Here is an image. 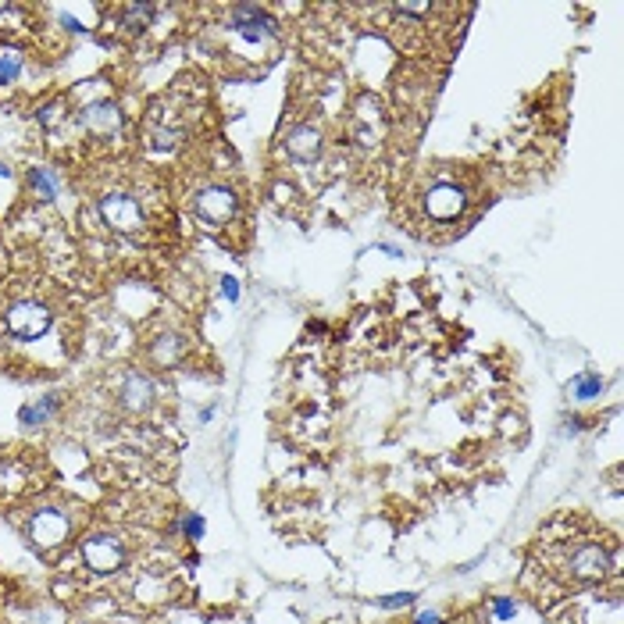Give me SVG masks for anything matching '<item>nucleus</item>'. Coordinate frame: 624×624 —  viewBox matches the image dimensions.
<instances>
[{
    "mask_svg": "<svg viewBox=\"0 0 624 624\" xmlns=\"http://www.w3.org/2000/svg\"><path fill=\"white\" fill-rule=\"evenodd\" d=\"M386 607H407V603H414V596L410 592H399V596H389V600H382Z\"/></svg>",
    "mask_w": 624,
    "mask_h": 624,
    "instance_id": "obj_18",
    "label": "nucleus"
},
{
    "mask_svg": "<svg viewBox=\"0 0 624 624\" xmlns=\"http://www.w3.org/2000/svg\"><path fill=\"white\" fill-rule=\"evenodd\" d=\"M460 207H464V193H460L456 186H436V189L428 193V215L439 218V222L456 218Z\"/></svg>",
    "mask_w": 624,
    "mask_h": 624,
    "instance_id": "obj_10",
    "label": "nucleus"
},
{
    "mask_svg": "<svg viewBox=\"0 0 624 624\" xmlns=\"http://www.w3.org/2000/svg\"><path fill=\"white\" fill-rule=\"evenodd\" d=\"M607 568H610V557H607L600 546H581V550L574 553V561H571L574 578H581V581H596V578H603Z\"/></svg>",
    "mask_w": 624,
    "mask_h": 624,
    "instance_id": "obj_7",
    "label": "nucleus"
},
{
    "mask_svg": "<svg viewBox=\"0 0 624 624\" xmlns=\"http://www.w3.org/2000/svg\"><path fill=\"white\" fill-rule=\"evenodd\" d=\"M7 329L18 340H36V336H43L51 329V311L40 307V303H29V300L25 303H14L7 311Z\"/></svg>",
    "mask_w": 624,
    "mask_h": 624,
    "instance_id": "obj_1",
    "label": "nucleus"
},
{
    "mask_svg": "<svg viewBox=\"0 0 624 624\" xmlns=\"http://www.w3.org/2000/svg\"><path fill=\"white\" fill-rule=\"evenodd\" d=\"M0 178H7V168H4V165H0Z\"/></svg>",
    "mask_w": 624,
    "mask_h": 624,
    "instance_id": "obj_24",
    "label": "nucleus"
},
{
    "mask_svg": "<svg viewBox=\"0 0 624 624\" xmlns=\"http://www.w3.org/2000/svg\"><path fill=\"white\" fill-rule=\"evenodd\" d=\"M82 125H86L90 132H97V136H118V129H121V111L114 108L111 101L90 104V108L82 111Z\"/></svg>",
    "mask_w": 624,
    "mask_h": 624,
    "instance_id": "obj_6",
    "label": "nucleus"
},
{
    "mask_svg": "<svg viewBox=\"0 0 624 624\" xmlns=\"http://www.w3.org/2000/svg\"><path fill=\"white\" fill-rule=\"evenodd\" d=\"M61 22H64V25H68V29H72V33H82V29H86V25H79V22H75V18H68V14H64V18H61Z\"/></svg>",
    "mask_w": 624,
    "mask_h": 624,
    "instance_id": "obj_23",
    "label": "nucleus"
},
{
    "mask_svg": "<svg viewBox=\"0 0 624 624\" xmlns=\"http://www.w3.org/2000/svg\"><path fill=\"white\" fill-rule=\"evenodd\" d=\"M22 68V54L18 51H0V82H11Z\"/></svg>",
    "mask_w": 624,
    "mask_h": 624,
    "instance_id": "obj_14",
    "label": "nucleus"
},
{
    "mask_svg": "<svg viewBox=\"0 0 624 624\" xmlns=\"http://www.w3.org/2000/svg\"><path fill=\"white\" fill-rule=\"evenodd\" d=\"M114 624H136V621H114Z\"/></svg>",
    "mask_w": 624,
    "mask_h": 624,
    "instance_id": "obj_26",
    "label": "nucleus"
},
{
    "mask_svg": "<svg viewBox=\"0 0 624 624\" xmlns=\"http://www.w3.org/2000/svg\"><path fill=\"white\" fill-rule=\"evenodd\" d=\"M182 528H186V535H193V539H200V535H204V521H200L197 514H189V517L182 521Z\"/></svg>",
    "mask_w": 624,
    "mask_h": 624,
    "instance_id": "obj_17",
    "label": "nucleus"
},
{
    "mask_svg": "<svg viewBox=\"0 0 624 624\" xmlns=\"http://www.w3.org/2000/svg\"><path fill=\"white\" fill-rule=\"evenodd\" d=\"M101 215H104V222H108L114 232H121V235H129V232H136V228L143 226L139 204H136L132 197H125V193H108V197L101 200Z\"/></svg>",
    "mask_w": 624,
    "mask_h": 624,
    "instance_id": "obj_2",
    "label": "nucleus"
},
{
    "mask_svg": "<svg viewBox=\"0 0 624 624\" xmlns=\"http://www.w3.org/2000/svg\"><path fill=\"white\" fill-rule=\"evenodd\" d=\"M222 289H226L228 300H235V296H239V285H235V279H226V283H222Z\"/></svg>",
    "mask_w": 624,
    "mask_h": 624,
    "instance_id": "obj_21",
    "label": "nucleus"
},
{
    "mask_svg": "<svg viewBox=\"0 0 624 624\" xmlns=\"http://www.w3.org/2000/svg\"><path fill=\"white\" fill-rule=\"evenodd\" d=\"M68 535V517L61 511H40L29 521V539L36 550H54Z\"/></svg>",
    "mask_w": 624,
    "mask_h": 624,
    "instance_id": "obj_3",
    "label": "nucleus"
},
{
    "mask_svg": "<svg viewBox=\"0 0 624 624\" xmlns=\"http://www.w3.org/2000/svg\"><path fill=\"white\" fill-rule=\"evenodd\" d=\"M399 11H407V14H425L428 11V4H397Z\"/></svg>",
    "mask_w": 624,
    "mask_h": 624,
    "instance_id": "obj_20",
    "label": "nucleus"
},
{
    "mask_svg": "<svg viewBox=\"0 0 624 624\" xmlns=\"http://www.w3.org/2000/svg\"><path fill=\"white\" fill-rule=\"evenodd\" d=\"M197 211H200V218H207L211 226H222V222L232 218V211H235V197H232L228 189H222V186H211V189H204V193L197 197Z\"/></svg>",
    "mask_w": 624,
    "mask_h": 624,
    "instance_id": "obj_5",
    "label": "nucleus"
},
{
    "mask_svg": "<svg viewBox=\"0 0 624 624\" xmlns=\"http://www.w3.org/2000/svg\"><path fill=\"white\" fill-rule=\"evenodd\" d=\"M493 610H496V618H514V603H511V600H496V607H493Z\"/></svg>",
    "mask_w": 624,
    "mask_h": 624,
    "instance_id": "obj_19",
    "label": "nucleus"
},
{
    "mask_svg": "<svg viewBox=\"0 0 624 624\" xmlns=\"http://www.w3.org/2000/svg\"><path fill=\"white\" fill-rule=\"evenodd\" d=\"M414 624H439V614H432V610H425V614H418V621Z\"/></svg>",
    "mask_w": 624,
    "mask_h": 624,
    "instance_id": "obj_22",
    "label": "nucleus"
},
{
    "mask_svg": "<svg viewBox=\"0 0 624 624\" xmlns=\"http://www.w3.org/2000/svg\"><path fill=\"white\" fill-rule=\"evenodd\" d=\"M33 186H36V189H40V193H43L47 200H51V197L57 193V182L51 178V175H47V171H33Z\"/></svg>",
    "mask_w": 624,
    "mask_h": 624,
    "instance_id": "obj_16",
    "label": "nucleus"
},
{
    "mask_svg": "<svg viewBox=\"0 0 624 624\" xmlns=\"http://www.w3.org/2000/svg\"><path fill=\"white\" fill-rule=\"evenodd\" d=\"M129 29L132 33H139V29H147V22H150V14H154V7H143V4H132L129 11Z\"/></svg>",
    "mask_w": 624,
    "mask_h": 624,
    "instance_id": "obj_15",
    "label": "nucleus"
},
{
    "mask_svg": "<svg viewBox=\"0 0 624 624\" xmlns=\"http://www.w3.org/2000/svg\"><path fill=\"white\" fill-rule=\"evenodd\" d=\"M285 150H289V158H296V161H314L318 150H322L318 129H311V125L289 129V132H285Z\"/></svg>",
    "mask_w": 624,
    "mask_h": 624,
    "instance_id": "obj_8",
    "label": "nucleus"
},
{
    "mask_svg": "<svg viewBox=\"0 0 624 624\" xmlns=\"http://www.w3.org/2000/svg\"><path fill=\"white\" fill-rule=\"evenodd\" d=\"M54 410H57V397H43L40 403H33V407L22 410V425H43Z\"/></svg>",
    "mask_w": 624,
    "mask_h": 624,
    "instance_id": "obj_12",
    "label": "nucleus"
},
{
    "mask_svg": "<svg viewBox=\"0 0 624 624\" xmlns=\"http://www.w3.org/2000/svg\"><path fill=\"white\" fill-rule=\"evenodd\" d=\"M272 29H275V25H272V18H264L257 7H250V4L235 7V33H239V36H246L250 43H261Z\"/></svg>",
    "mask_w": 624,
    "mask_h": 624,
    "instance_id": "obj_9",
    "label": "nucleus"
},
{
    "mask_svg": "<svg viewBox=\"0 0 624 624\" xmlns=\"http://www.w3.org/2000/svg\"><path fill=\"white\" fill-rule=\"evenodd\" d=\"M121 397H125V407L147 410L150 399H154V386H150V379H143V375H129L125 386H121Z\"/></svg>",
    "mask_w": 624,
    "mask_h": 624,
    "instance_id": "obj_11",
    "label": "nucleus"
},
{
    "mask_svg": "<svg viewBox=\"0 0 624 624\" xmlns=\"http://www.w3.org/2000/svg\"><path fill=\"white\" fill-rule=\"evenodd\" d=\"M4 11H7V4H0V14H4Z\"/></svg>",
    "mask_w": 624,
    "mask_h": 624,
    "instance_id": "obj_25",
    "label": "nucleus"
},
{
    "mask_svg": "<svg viewBox=\"0 0 624 624\" xmlns=\"http://www.w3.org/2000/svg\"><path fill=\"white\" fill-rule=\"evenodd\" d=\"M82 561H86V568L97 571V574H111V571L121 568L125 553H121V546L114 542L111 535H97V539L82 542Z\"/></svg>",
    "mask_w": 624,
    "mask_h": 624,
    "instance_id": "obj_4",
    "label": "nucleus"
},
{
    "mask_svg": "<svg viewBox=\"0 0 624 624\" xmlns=\"http://www.w3.org/2000/svg\"><path fill=\"white\" fill-rule=\"evenodd\" d=\"M600 386H603V382H600L596 375H578V379L571 382V393L578 399H592V397H600Z\"/></svg>",
    "mask_w": 624,
    "mask_h": 624,
    "instance_id": "obj_13",
    "label": "nucleus"
}]
</instances>
